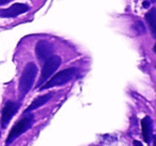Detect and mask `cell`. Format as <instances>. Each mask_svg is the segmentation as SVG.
Returning <instances> with one entry per match:
<instances>
[{
    "mask_svg": "<svg viewBox=\"0 0 156 146\" xmlns=\"http://www.w3.org/2000/svg\"><path fill=\"white\" fill-rule=\"evenodd\" d=\"M134 146H142V144L138 141H134Z\"/></svg>",
    "mask_w": 156,
    "mask_h": 146,
    "instance_id": "12",
    "label": "cell"
},
{
    "mask_svg": "<svg viewBox=\"0 0 156 146\" xmlns=\"http://www.w3.org/2000/svg\"><path fill=\"white\" fill-rule=\"evenodd\" d=\"M61 62L62 60L58 56H51L50 58H48L45 61V64L43 66V69H41V74L39 77L38 83H37V87H41L43 85L50 77L52 76L54 72L58 68V66L61 65Z\"/></svg>",
    "mask_w": 156,
    "mask_h": 146,
    "instance_id": "4",
    "label": "cell"
},
{
    "mask_svg": "<svg viewBox=\"0 0 156 146\" xmlns=\"http://www.w3.org/2000/svg\"><path fill=\"white\" fill-rule=\"evenodd\" d=\"M141 128H142V137L146 143H150L152 138L153 131V122L150 116H146L141 121Z\"/></svg>",
    "mask_w": 156,
    "mask_h": 146,
    "instance_id": "8",
    "label": "cell"
},
{
    "mask_svg": "<svg viewBox=\"0 0 156 146\" xmlns=\"http://www.w3.org/2000/svg\"><path fill=\"white\" fill-rule=\"evenodd\" d=\"M52 96H53V95H52L51 93H49V94H46V95H43V96L37 97L36 99H34V100L32 101V103L29 106V108L26 110L25 113H29V112L33 111V110L38 109L39 107H41V106H44L45 103H47L48 101L52 98Z\"/></svg>",
    "mask_w": 156,
    "mask_h": 146,
    "instance_id": "9",
    "label": "cell"
},
{
    "mask_svg": "<svg viewBox=\"0 0 156 146\" xmlns=\"http://www.w3.org/2000/svg\"><path fill=\"white\" fill-rule=\"evenodd\" d=\"M20 107V103H13V101H8L6 105L4 106L3 110H2V115H1V127L5 128L12 117L15 115L17 110Z\"/></svg>",
    "mask_w": 156,
    "mask_h": 146,
    "instance_id": "5",
    "label": "cell"
},
{
    "mask_svg": "<svg viewBox=\"0 0 156 146\" xmlns=\"http://www.w3.org/2000/svg\"><path fill=\"white\" fill-rule=\"evenodd\" d=\"M150 1H151V2H155L156 0H150Z\"/></svg>",
    "mask_w": 156,
    "mask_h": 146,
    "instance_id": "15",
    "label": "cell"
},
{
    "mask_svg": "<svg viewBox=\"0 0 156 146\" xmlns=\"http://www.w3.org/2000/svg\"><path fill=\"white\" fill-rule=\"evenodd\" d=\"M37 76V66L35 63H28L21 74L20 80H19V93L20 96L23 97L26 94L29 93L34 83L35 77Z\"/></svg>",
    "mask_w": 156,
    "mask_h": 146,
    "instance_id": "1",
    "label": "cell"
},
{
    "mask_svg": "<svg viewBox=\"0 0 156 146\" xmlns=\"http://www.w3.org/2000/svg\"><path fill=\"white\" fill-rule=\"evenodd\" d=\"M53 45L47 41H39L35 46V54L41 61H46L52 56Z\"/></svg>",
    "mask_w": 156,
    "mask_h": 146,
    "instance_id": "7",
    "label": "cell"
},
{
    "mask_svg": "<svg viewBox=\"0 0 156 146\" xmlns=\"http://www.w3.org/2000/svg\"><path fill=\"white\" fill-rule=\"evenodd\" d=\"M153 146H156V134L154 136V138H153Z\"/></svg>",
    "mask_w": 156,
    "mask_h": 146,
    "instance_id": "13",
    "label": "cell"
},
{
    "mask_svg": "<svg viewBox=\"0 0 156 146\" xmlns=\"http://www.w3.org/2000/svg\"><path fill=\"white\" fill-rule=\"evenodd\" d=\"M9 1H10V0H0V6H2V4L8 3Z\"/></svg>",
    "mask_w": 156,
    "mask_h": 146,
    "instance_id": "11",
    "label": "cell"
},
{
    "mask_svg": "<svg viewBox=\"0 0 156 146\" xmlns=\"http://www.w3.org/2000/svg\"><path fill=\"white\" fill-rule=\"evenodd\" d=\"M28 11H29V6H27L26 3H14L10 8L0 10V16L5 17V18H13Z\"/></svg>",
    "mask_w": 156,
    "mask_h": 146,
    "instance_id": "6",
    "label": "cell"
},
{
    "mask_svg": "<svg viewBox=\"0 0 156 146\" xmlns=\"http://www.w3.org/2000/svg\"><path fill=\"white\" fill-rule=\"evenodd\" d=\"M76 73H78V69L76 68H67V69H64L62 72L58 73L55 76H53L49 81L45 82L43 84L39 90L43 91V90H48L50 88H54V87H58V85H63L65 83L69 82L70 80L76 77Z\"/></svg>",
    "mask_w": 156,
    "mask_h": 146,
    "instance_id": "3",
    "label": "cell"
},
{
    "mask_svg": "<svg viewBox=\"0 0 156 146\" xmlns=\"http://www.w3.org/2000/svg\"><path fill=\"white\" fill-rule=\"evenodd\" d=\"M154 50H155V52H156V44H155V46H154Z\"/></svg>",
    "mask_w": 156,
    "mask_h": 146,
    "instance_id": "14",
    "label": "cell"
},
{
    "mask_svg": "<svg viewBox=\"0 0 156 146\" xmlns=\"http://www.w3.org/2000/svg\"><path fill=\"white\" fill-rule=\"evenodd\" d=\"M146 21L152 32L153 36L156 39V8H153L146 14Z\"/></svg>",
    "mask_w": 156,
    "mask_h": 146,
    "instance_id": "10",
    "label": "cell"
},
{
    "mask_svg": "<svg viewBox=\"0 0 156 146\" xmlns=\"http://www.w3.org/2000/svg\"><path fill=\"white\" fill-rule=\"evenodd\" d=\"M33 123H34V115L33 114H28L27 116L23 117L20 121H18L11 129L10 133L8 136V139L5 141L6 146L12 144L18 137H20L23 132L29 130L32 127Z\"/></svg>",
    "mask_w": 156,
    "mask_h": 146,
    "instance_id": "2",
    "label": "cell"
}]
</instances>
